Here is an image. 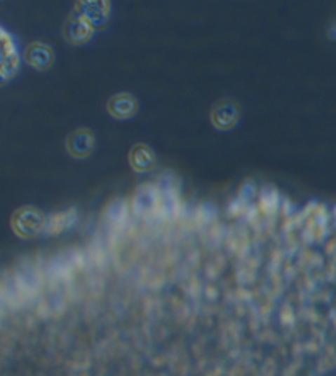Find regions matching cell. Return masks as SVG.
Masks as SVG:
<instances>
[{
  "label": "cell",
  "mask_w": 336,
  "mask_h": 376,
  "mask_svg": "<svg viewBox=\"0 0 336 376\" xmlns=\"http://www.w3.org/2000/svg\"><path fill=\"white\" fill-rule=\"evenodd\" d=\"M45 226V216L36 208L27 207L18 209L12 218V228L18 236L33 237Z\"/></svg>",
  "instance_id": "1"
},
{
  "label": "cell",
  "mask_w": 336,
  "mask_h": 376,
  "mask_svg": "<svg viewBox=\"0 0 336 376\" xmlns=\"http://www.w3.org/2000/svg\"><path fill=\"white\" fill-rule=\"evenodd\" d=\"M210 121L217 130H231L240 121V106L233 100H220L218 104L213 105L210 111Z\"/></svg>",
  "instance_id": "2"
},
{
  "label": "cell",
  "mask_w": 336,
  "mask_h": 376,
  "mask_svg": "<svg viewBox=\"0 0 336 376\" xmlns=\"http://www.w3.org/2000/svg\"><path fill=\"white\" fill-rule=\"evenodd\" d=\"M95 148V136L90 130L79 128L67 134L66 149L76 159H84L92 154Z\"/></svg>",
  "instance_id": "3"
},
{
  "label": "cell",
  "mask_w": 336,
  "mask_h": 376,
  "mask_svg": "<svg viewBox=\"0 0 336 376\" xmlns=\"http://www.w3.org/2000/svg\"><path fill=\"white\" fill-rule=\"evenodd\" d=\"M107 110L116 120H128L138 111V102H136L135 95L121 92V94L110 97L107 102Z\"/></svg>",
  "instance_id": "4"
},
{
  "label": "cell",
  "mask_w": 336,
  "mask_h": 376,
  "mask_svg": "<svg viewBox=\"0 0 336 376\" xmlns=\"http://www.w3.org/2000/svg\"><path fill=\"white\" fill-rule=\"evenodd\" d=\"M128 160L135 172H149L156 167V155L153 149L146 144H135L128 153Z\"/></svg>",
  "instance_id": "5"
},
{
  "label": "cell",
  "mask_w": 336,
  "mask_h": 376,
  "mask_svg": "<svg viewBox=\"0 0 336 376\" xmlns=\"http://www.w3.org/2000/svg\"><path fill=\"white\" fill-rule=\"evenodd\" d=\"M53 60H55L53 50L48 45H43V43H32L25 51V61L35 69H48Z\"/></svg>",
  "instance_id": "6"
}]
</instances>
